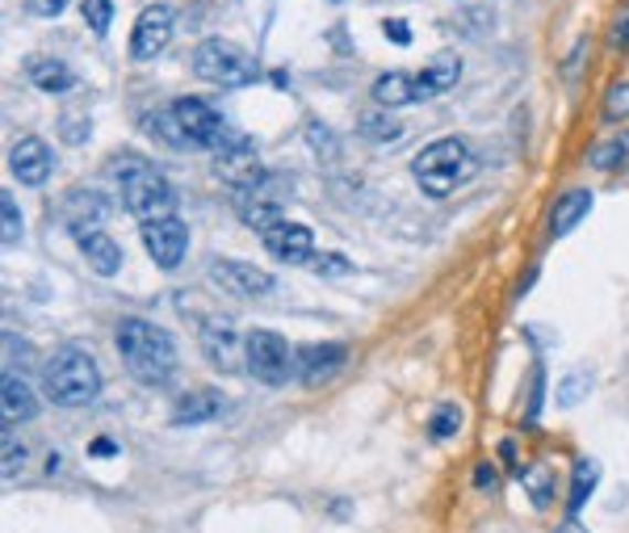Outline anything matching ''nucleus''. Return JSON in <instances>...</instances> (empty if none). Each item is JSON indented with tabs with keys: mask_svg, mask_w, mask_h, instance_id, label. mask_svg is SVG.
I'll list each match as a JSON object with an SVG mask.
<instances>
[{
	"mask_svg": "<svg viewBox=\"0 0 629 533\" xmlns=\"http://www.w3.org/2000/svg\"><path fill=\"white\" fill-rule=\"evenodd\" d=\"M114 349L122 358L126 374L139 386H168L177 379V341L168 337L160 323L143 320V316H126L114 328Z\"/></svg>",
	"mask_w": 629,
	"mask_h": 533,
	"instance_id": "obj_1",
	"label": "nucleus"
},
{
	"mask_svg": "<svg viewBox=\"0 0 629 533\" xmlns=\"http://www.w3.org/2000/svg\"><path fill=\"white\" fill-rule=\"evenodd\" d=\"M42 386H46V399L55 407H88L102 395V370H97L88 349L63 344L42 370Z\"/></svg>",
	"mask_w": 629,
	"mask_h": 533,
	"instance_id": "obj_2",
	"label": "nucleus"
},
{
	"mask_svg": "<svg viewBox=\"0 0 629 533\" xmlns=\"http://www.w3.org/2000/svg\"><path fill=\"white\" fill-rule=\"evenodd\" d=\"M416 172L419 190L428 193V198H449V193L466 185L475 172H479V160H475V151L466 139H437V143H428V148L416 156Z\"/></svg>",
	"mask_w": 629,
	"mask_h": 533,
	"instance_id": "obj_3",
	"label": "nucleus"
},
{
	"mask_svg": "<svg viewBox=\"0 0 629 533\" xmlns=\"http://www.w3.org/2000/svg\"><path fill=\"white\" fill-rule=\"evenodd\" d=\"M122 206L139 223H156V218H172L177 211V190L160 169H151L143 160H126L122 164Z\"/></svg>",
	"mask_w": 629,
	"mask_h": 533,
	"instance_id": "obj_4",
	"label": "nucleus"
},
{
	"mask_svg": "<svg viewBox=\"0 0 629 533\" xmlns=\"http://www.w3.org/2000/svg\"><path fill=\"white\" fill-rule=\"evenodd\" d=\"M193 76L218 88H244L256 81V60L244 46L227 43V39H202L193 46Z\"/></svg>",
	"mask_w": 629,
	"mask_h": 533,
	"instance_id": "obj_5",
	"label": "nucleus"
},
{
	"mask_svg": "<svg viewBox=\"0 0 629 533\" xmlns=\"http://www.w3.org/2000/svg\"><path fill=\"white\" fill-rule=\"evenodd\" d=\"M244 365H248L252 379L265 386H286L298 374L294 370V349L273 328H252L244 337Z\"/></svg>",
	"mask_w": 629,
	"mask_h": 533,
	"instance_id": "obj_6",
	"label": "nucleus"
},
{
	"mask_svg": "<svg viewBox=\"0 0 629 533\" xmlns=\"http://www.w3.org/2000/svg\"><path fill=\"white\" fill-rule=\"evenodd\" d=\"M214 177L227 185L231 193H260V181H265V164L256 156V143L248 135L231 130L227 139L214 151Z\"/></svg>",
	"mask_w": 629,
	"mask_h": 533,
	"instance_id": "obj_7",
	"label": "nucleus"
},
{
	"mask_svg": "<svg viewBox=\"0 0 629 533\" xmlns=\"http://www.w3.org/2000/svg\"><path fill=\"white\" fill-rule=\"evenodd\" d=\"M168 114H172L177 130L185 135L189 151H218V143L231 135L227 118L210 106V102H202V97H177V102L168 106Z\"/></svg>",
	"mask_w": 629,
	"mask_h": 533,
	"instance_id": "obj_8",
	"label": "nucleus"
},
{
	"mask_svg": "<svg viewBox=\"0 0 629 533\" xmlns=\"http://www.w3.org/2000/svg\"><path fill=\"white\" fill-rule=\"evenodd\" d=\"M210 281L231 299H260V295L273 290V278L265 269H256L248 260H231V256H214L210 260Z\"/></svg>",
	"mask_w": 629,
	"mask_h": 533,
	"instance_id": "obj_9",
	"label": "nucleus"
},
{
	"mask_svg": "<svg viewBox=\"0 0 629 533\" xmlns=\"http://www.w3.org/2000/svg\"><path fill=\"white\" fill-rule=\"evenodd\" d=\"M143 235V248L147 256L160 265V269H177L189 253V227L172 214V218H156V223H143L139 227Z\"/></svg>",
	"mask_w": 629,
	"mask_h": 533,
	"instance_id": "obj_10",
	"label": "nucleus"
},
{
	"mask_svg": "<svg viewBox=\"0 0 629 533\" xmlns=\"http://www.w3.org/2000/svg\"><path fill=\"white\" fill-rule=\"evenodd\" d=\"M9 172L18 177L21 185L39 190V185L51 181V172H55V151H51V143L39 139V135H25V139H18V143L9 148Z\"/></svg>",
	"mask_w": 629,
	"mask_h": 533,
	"instance_id": "obj_11",
	"label": "nucleus"
},
{
	"mask_svg": "<svg viewBox=\"0 0 629 533\" xmlns=\"http://www.w3.org/2000/svg\"><path fill=\"white\" fill-rule=\"evenodd\" d=\"M172 25H177V18L168 4H147L135 30H130V60H156L172 39Z\"/></svg>",
	"mask_w": 629,
	"mask_h": 533,
	"instance_id": "obj_12",
	"label": "nucleus"
},
{
	"mask_svg": "<svg viewBox=\"0 0 629 533\" xmlns=\"http://www.w3.org/2000/svg\"><path fill=\"white\" fill-rule=\"evenodd\" d=\"M344 362H349V349H344V344H332V341L294 349V370H298V379L307 386L332 383L335 374L344 370Z\"/></svg>",
	"mask_w": 629,
	"mask_h": 533,
	"instance_id": "obj_13",
	"label": "nucleus"
},
{
	"mask_svg": "<svg viewBox=\"0 0 629 533\" xmlns=\"http://www.w3.org/2000/svg\"><path fill=\"white\" fill-rule=\"evenodd\" d=\"M265 248H269L277 260H286V265H311L314 232L307 227V223H290V218H281L277 227L265 232Z\"/></svg>",
	"mask_w": 629,
	"mask_h": 533,
	"instance_id": "obj_14",
	"label": "nucleus"
},
{
	"mask_svg": "<svg viewBox=\"0 0 629 533\" xmlns=\"http://www.w3.org/2000/svg\"><path fill=\"white\" fill-rule=\"evenodd\" d=\"M63 223H67V232L81 235V232H93V227H102V218L109 214V202H105L97 190H72L63 198Z\"/></svg>",
	"mask_w": 629,
	"mask_h": 533,
	"instance_id": "obj_15",
	"label": "nucleus"
},
{
	"mask_svg": "<svg viewBox=\"0 0 629 533\" xmlns=\"http://www.w3.org/2000/svg\"><path fill=\"white\" fill-rule=\"evenodd\" d=\"M223 407H227V395L223 391H210V386H202V391H189V395H181L177 399V407H172V428H193V425H206V420H214V416H223Z\"/></svg>",
	"mask_w": 629,
	"mask_h": 533,
	"instance_id": "obj_16",
	"label": "nucleus"
},
{
	"mask_svg": "<svg viewBox=\"0 0 629 533\" xmlns=\"http://www.w3.org/2000/svg\"><path fill=\"white\" fill-rule=\"evenodd\" d=\"M76 248H81L84 260L93 265V274H102V278H114V274L122 269V248H118V239L109 232H102V227L76 235Z\"/></svg>",
	"mask_w": 629,
	"mask_h": 533,
	"instance_id": "obj_17",
	"label": "nucleus"
},
{
	"mask_svg": "<svg viewBox=\"0 0 629 533\" xmlns=\"http://www.w3.org/2000/svg\"><path fill=\"white\" fill-rule=\"evenodd\" d=\"M0 412H4V428L25 425V420H34V416H39V399H34V391H30V383L18 379L13 370L0 379Z\"/></svg>",
	"mask_w": 629,
	"mask_h": 533,
	"instance_id": "obj_18",
	"label": "nucleus"
},
{
	"mask_svg": "<svg viewBox=\"0 0 629 533\" xmlns=\"http://www.w3.org/2000/svg\"><path fill=\"white\" fill-rule=\"evenodd\" d=\"M591 206H596V193L591 190H566L563 198L554 202V214H550V235H554V239L571 235L579 223H584L587 214H591Z\"/></svg>",
	"mask_w": 629,
	"mask_h": 533,
	"instance_id": "obj_19",
	"label": "nucleus"
},
{
	"mask_svg": "<svg viewBox=\"0 0 629 533\" xmlns=\"http://www.w3.org/2000/svg\"><path fill=\"white\" fill-rule=\"evenodd\" d=\"M461 81V60L458 55H440L433 64L424 67L416 76V102H428V97H440Z\"/></svg>",
	"mask_w": 629,
	"mask_h": 533,
	"instance_id": "obj_20",
	"label": "nucleus"
},
{
	"mask_svg": "<svg viewBox=\"0 0 629 533\" xmlns=\"http://www.w3.org/2000/svg\"><path fill=\"white\" fill-rule=\"evenodd\" d=\"M202 349H206V358L218 370H239V358H235V332H231L227 320H210L202 323Z\"/></svg>",
	"mask_w": 629,
	"mask_h": 533,
	"instance_id": "obj_21",
	"label": "nucleus"
},
{
	"mask_svg": "<svg viewBox=\"0 0 629 533\" xmlns=\"http://www.w3.org/2000/svg\"><path fill=\"white\" fill-rule=\"evenodd\" d=\"M25 76H30V85L39 88V93H51V97H60V93H67V88H76L72 67L60 64V60H42V55H34V60L25 64Z\"/></svg>",
	"mask_w": 629,
	"mask_h": 533,
	"instance_id": "obj_22",
	"label": "nucleus"
},
{
	"mask_svg": "<svg viewBox=\"0 0 629 533\" xmlns=\"http://www.w3.org/2000/svg\"><path fill=\"white\" fill-rule=\"evenodd\" d=\"M235 214L248 223L252 232H260V235L286 218V214H281V206H277V202H269V198H260V193H235Z\"/></svg>",
	"mask_w": 629,
	"mask_h": 533,
	"instance_id": "obj_23",
	"label": "nucleus"
},
{
	"mask_svg": "<svg viewBox=\"0 0 629 533\" xmlns=\"http://www.w3.org/2000/svg\"><path fill=\"white\" fill-rule=\"evenodd\" d=\"M370 97H374L382 109L407 106V102H416V76H407V72H386V76H377L374 81Z\"/></svg>",
	"mask_w": 629,
	"mask_h": 533,
	"instance_id": "obj_24",
	"label": "nucleus"
},
{
	"mask_svg": "<svg viewBox=\"0 0 629 533\" xmlns=\"http://www.w3.org/2000/svg\"><path fill=\"white\" fill-rule=\"evenodd\" d=\"M596 483H600V462L596 458H584V462H575V479H571V516L584 509L587 500H591V491H596Z\"/></svg>",
	"mask_w": 629,
	"mask_h": 533,
	"instance_id": "obj_25",
	"label": "nucleus"
},
{
	"mask_svg": "<svg viewBox=\"0 0 629 533\" xmlns=\"http://www.w3.org/2000/svg\"><path fill=\"white\" fill-rule=\"evenodd\" d=\"M356 135L370 139V143H398V139H403V122L391 118V114H361Z\"/></svg>",
	"mask_w": 629,
	"mask_h": 533,
	"instance_id": "obj_26",
	"label": "nucleus"
},
{
	"mask_svg": "<svg viewBox=\"0 0 629 533\" xmlns=\"http://www.w3.org/2000/svg\"><path fill=\"white\" fill-rule=\"evenodd\" d=\"M587 160H591V169H600V172L626 169V164H629V130H626V135H617V139H605V143H596Z\"/></svg>",
	"mask_w": 629,
	"mask_h": 533,
	"instance_id": "obj_27",
	"label": "nucleus"
},
{
	"mask_svg": "<svg viewBox=\"0 0 629 533\" xmlns=\"http://www.w3.org/2000/svg\"><path fill=\"white\" fill-rule=\"evenodd\" d=\"M521 488L529 491V500L537 504V509H545L550 500H554V467H524L521 470Z\"/></svg>",
	"mask_w": 629,
	"mask_h": 533,
	"instance_id": "obj_28",
	"label": "nucleus"
},
{
	"mask_svg": "<svg viewBox=\"0 0 629 533\" xmlns=\"http://www.w3.org/2000/svg\"><path fill=\"white\" fill-rule=\"evenodd\" d=\"M587 391H591V370H571L554 391V399L558 407H575L579 399H587Z\"/></svg>",
	"mask_w": 629,
	"mask_h": 533,
	"instance_id": "obj_29",
	"label": "nucleus"
},
{
	"mask_svg": "<svg viewBox=\"0 0 629 533\" xmlns=\"http://www.w3.org/2000/svg\"><path fill=\"white\" fill-rule=\"evenodd\" d=\"M458 428H461V412L454 404H440L437 412H433V420H428V437H433V441H449Z\"/></svg>",
	"mask_w": 629,
	"mask_h": 533,
	"instance_id": "obj_30",
	"label": "nucleus"
},
{
	"mask_svg": "<svg viewBox=\"0 0 629 533\" xmlns=\"http://www.w3.org/2000/svg\"><path fill=\"white\" fill-rule=\"evenodd\" d=\"M0 239H4V248H13L21 239V211L18 202H13V193H0Z\"/></svg>",
	"mask_w": 629,
	"mask_h": 533,
	"instance_id": "obj_31",
	"label": "nucleus"
},
{
	"mask_svg": "<svg viewBox=\"0 0 629 533\" xmlns=\"http://www.w3.org/2000/svg\"><path fill=\"white\" fill-rule=\"evenodd\" d=\"M84 22L97 39H105L109 22H114V0H84Z\"/></svg>",
	"mask_w": 629,
	"mask_h": 533,
	"instance_id": "obj_32",
	"label": "nucleus"
},
{
	"mask_svg": "<svg viewBox=\"0 0 629 533\" xmlns=\"http://www.w3.org/2000/svg\"><path fill=\"white\" fill-rule=\"evenodd\" d=\"M621 118H629V81L612 85L605 97V122H621Z\"/></svg>",
	"mask_w": 629,
	"mask_h": 533,
	"instance_id": "obj_33",
	"label": "nucleus"
},
{
	"mask_svg": "<svg viewBox=\"0 0 629 533\" xmlns=\"http://www.w3.org/2000/svg\"><path fill=\"white\" fill-rule=\"evenodd\" d=\"M307 269H311V274H323V278H340V274H349L353 265H349L340 253H314Z\"/></svg>",
	"mask_w": 629,
	"mask_h": 533,
	"instance_id": "obj_34",
	"label": "nucleus"
},
{
	"mask_svg": "<svg viewBox=\"0 0 629 533\" xmlns=\"http://www.w3.org/2000/svg\"><path fill=\"white\" fill-rule=\"evenodd\" d=\"M542 399H545V370H542V365H533V379H529V412H524V420H529V425L537 420Z\"/></svg>",
	"mask_w": 629,
	"mask_h": 533,
	"instance_id": "obj_35",
	"label": "nucleus"
},
{
	"mask_svg": "<svg viewBox=\"0 0 629 533\" xmlns=\"http://www.w3.org/2000/svg\"><path fill=\"white\" fill-rule=\"evenodd\" d=\"M25 462V446H13V428H4V479H13Z\"/></svg>",
	"mask_w": 629,
	"mask_h": 533,
	"instance_id": "obj_36",
	"label": "nucleus"
},
{
	"mask_svg": "<svg viewBox=\"0 0 629 533\" xmlns=\"http://www.w3.org/2000/svg\"><path fill=\"white\" fill-rule=\"evenodd\" d=\"M67 4H72V0H25V13H34V18H46V22H51V18H60Z\"/></svg>",
	"mask_w": 629,
	"mask_h": 533,
	"instance_id": "obj_37",
	"label": "nucleus"
},
{
	"mask_svg": "<svg viewBox=\"0 0 629 533\" xmlns=\"http://www.w3.org/2000/svg\"><path fill=\"white\" fill-rule=\"evenodd\" d=\"M608 43H612V51H629V4H626V13L612 22V34H608Z\"/></svg>",
	"mask_w": 629,
	"mask_h": 533,
	"instance_id": "obj_38",
	"label": "nucleus"
},
{
	"mask_svg": "<svg viewBox=\"0 0 629 533\" xmlns=\"http://www.w3.org/2000/svg\"><path fill=\"white\" fill-rule=\"evenodd\" d=\"M382 34H386L391 43H398V46L412 43V34H407V22H398V18H391V22H382Z\"/></svg>",
	"mask_w": 629,
	"mask_h": 533,
	"instance_id": "obj_39",
	"label": "nucleus"
},
{
	"mask_svg": "<svg viewBox=\"0 0 629 533\" xmlns=\"http://www.w3.org/2000/svg\"><path fill=\"white\" fill-rule=\"evenodd\" d=\"M495 483H500V475H495V467H491V462H479V470H475V488H495Z\"/></svg>",
	"mask_w": 629,
	"mask_h": 533,
	"instance_id": "obj_40",
	"label": "nucleus"
},
{
	"mask_svg": "<svg viewBox=\"0 0 629 533\" xmlns=\"http://www.w3.org/2000/svg\"><path fill=\"white\" fill-rule=\"evenodd\" d=\"M114 454H118V441H109V437L93 441V458H114Z\"/></svg>",
	"mask_w": 629,
	"mask_h": 533,
	"instance_id": "obj_41",
	"label": "nucleus"
},
{
	"mask_svg": "<svg viewBox=\"0 0 629 533\" xmlns=\"http://www.w3.org/2000/svg\"><path fill=\"white\" fill-rule=\"evenodd\" d=\"M554 533H587V530L579 525V521H575V516H571V521H563V525H558Z\"/></svg>",
	"mask_w": 629,
	"mask_h": 533,
	"instance_id": "obj_42",
	"label": "nucleus"
}]
</instances>
